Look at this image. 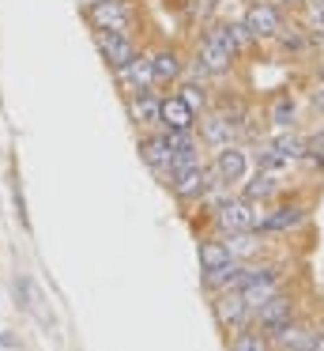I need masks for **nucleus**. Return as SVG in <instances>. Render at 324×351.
<instances>
[{
  "label": "nucleus",
  "mask_w": 324,
  "mask_h": 351,
  "mask_svg": "<svg viewBox=\"0 0 324 351\" xmlns=\"http://www.w3.org/2000/svg\"><path fill=\"white\" fill-rule=\"evenodd\" d=\"M301 219H306V212H301L298 204H283V208H275V212H260L256 230H264V234H283V230L298 227Z\"/></svg>",
  "instance_id": "15"
},
{
  "label": "nucleus",
  "mask_w": 324,
  "mask_h": 351,
  "mask_svg": "<svg viewBox=\"0 0 324 351\" xmlns=\"http://www.w3.org/2000/svg\"><path fill=\"white\" fill-rule=\"evenodd\" d=\"M294 114H298V110H294V99H290V95H283V99L275 102V110H271V121H275L279 129H290Z\"/></svg>",
  "instance_id": "24"
},
{
  "label": "nucleus",
  "mask_w": 324,
  "mask_h": 351,
  "mask_svg": "<svg viewBox=\"0 0 324 351\" xmlns=\"http://www.w3.org/2000/svg\"><path fill=\"white\" fill-rule=\"evenodd\" d=\"M140 159L147 162L155 174L170 178V136L166 132H151V136L140 140Z\"/></svg>",
  "instance_id": "13"
},
{
  "label": "nucleus",
  "mask_w": 324,
  "mask_h": 351,
  "mask_svg": "<svg viewBox=\"0 0 324 351\" xmlns=\"http://www.w3.org/2000/svg\"><path fill=\"white\" fill-rule=\"evenodd\" d=\"M245 31L249 38H275L279 31H283V19H279V8H271V4H260V0H253L245 12Z\"/></svg>",
  "instance_id": "9"
},
{
  "label": "nucleus",
  "mask_w": 324,
  "mask_h": 351,
  "mask_svg": "<svg viewBox=\"0 0 324 351\" xmlns=\"http://www.w3.org/2000/svg\"><path fill=\"white\" fill-rule=\"evenodd\" d=\"M196 125H200V140L211 144V147H226L230 136H234V121L223 117V114H208V117H200Z\"/></svg>",
  "instance_id": "16"
},
{
  "label": "nucleus",
  "mask_w": 324,
  "mask_h": 351,
  "mask_svg": "<svg viewBox=\"0 0 324 351\" xmlns=\"http://www.w3.org/2000/svg\"><path fill=\"white\" fill-rule=\"evenodd\" d=\"M313 102H316V110H321V114H324V84H321V87H316V95H313Z\"/></svg>",
  "instance_id": "28"
},
{
  "label": "nucleus",
  "mask_w": 324,
  "mask_h": 351,
  "mask_svg": "<svg viewBox=\"0 0 324 351\" xmlns=\"http://www.w3.org/2000/svg\"><path fill=\"white\" fill-rule=\"evenodd\" d=\"M271 348V340H268V336H264L260 332V328H238V336H234V340H230V348H226V351H268Z\"/></svg>",
  "instance_id": "23"
},
{
  "label": "nucleus",
  "mask_w": 324,
  "mask_h": 351,
  "mask_svg": "<svg viewBox=\"0 0 324 351\" xmlns=\"http://www.w3.org/2000/svg\"><path fill=\"white\" fill-rule=\"evenodd\" d=\"M147 61H151V76H155V84H173V80L181 76V57L173 53V49H158V53H151Z\"/></svg>",
  "instance_id": "18"
},
{
  "label": "nucleus",
  "mask_w": 324,
  "mask_h": 351,
  "mask_svg": "<svg viewBox=\"0 0 324 351\" xmlns=\"http://www.w3.org/2000/svg\"><path fill=\"white\" fill-rule=\"evenodd\" d=\"M253 313H256V328H260L268 340H279V336L294 325V302H290V295H283V291H275V295H271L264 306H256Z\"/></svg>",
  "instance_id": "3"
},
{
  "label": "nucleus",
  "mask_w": 324,
  "mask_h": 351,
  "mask_svg": "<svg viewBox=\"0 0 324 351\" xmlns=\"http://www.w3.org/2000/svg\"><path fill=\"white\" fill-rule=\"evenodd\" d=\"M215 223L223 234H241V230H256V223H260V208L253 204V200L238 197V200H223L215 212Z\"/></svg>",
  "instance_id": "5"
},
{
  "label": "nucleus",
  "mask_w": 324,
  "mask_h": 351,
  "mask_svg": "<svg viewBox=\"0 0 324 351\" xmlns=\"http://www.w3.org/2000/svg\"><path fill=\"white\" fill-rule=\"evenodd\" d=\"M306 8H309V19L316 27H324V0H306Z\"/></svg>",
  "instance_id": "26"
},
{
  "label": "nucleus",
  "mask_w": 324,
  "mask_h": 351,
  "mask_svg": "<svg viewBox=\"0 0 324 351\" xmlns=\"http://www.w3.org/2000/svg\"><path fill=\"white\" fill-rule=\"evenodd\" d=\"M181 99H185L192 110H203V106H208V91H203L200 84H185V87H181Z\"/></svg>",
  "instance_id": "25"
},
{
  "label": "nucleus",
  "mask_w": 324,
  "mask_h": 351,
  "mask_svg": "<svg viewBox=\"0 0 324 351\" xmlns=\"http://www.w3.org/2000/svg\"><path fill=\"white\" fill-rule=\"evenodd\" d=\"M158 114H162V99H158L155 91H136L128 95V117H132L136 125H143V129H155L158 125Z\"/></svg>",
  "instance_id": "14"
},
{
  "label": "nucleus",
  "mask_w": 324,
  "mask_h": 351,
  "mask_svg": "<svg viewBox=\"0 0 324 351\" xmlns=\"http://www.w3.org/2000/svg\"><path fill=\"white\" fill-rule=\"evenodd\" d=\"M211 313H215L219 328H245L249 317H253V310H249V302L241 298V291H215L211 295Z\"/></svg>",
  "instance_id": "7"
},
{
  "label": "nucleus",
  "mask_w": 324,
  "mask_h": 351,
  "mask_svg": "<svg viewBox=\"0 0 324 351\" xmlns=\"http://www.w3.org/2000/svg\"><path fill=\"white\" fill-rule=\"evenodd\" d=\"M234 57H238V46H234L230 31H226V23H219L215 31H208L200 38V46H196V72H208V76H223V72H230Z\"/></svg>",
  "instance_id": "1"
},
{
  "label": "nucleus",
  "mask_w": 324,
  "mask_h": 351,
  "mask_svg": "<svg viewBox=\"0 0 324 351\" xmlns=\"http://www.w3.org/2000/svg\"><path fill=\"white\" fill-rule=\"evenodd\" d=\"M238 291H241V298L249 302V310L264 306L279 291V268L275 265H245V276H241Z\"/></svg>",
  "instance_id": "4"
},
{
  "label": "nucleus",
  "mask_w": 324,
  "mask_h": 351,
  "mask_svg": "<svg viewBox=\"0 0 324 351\" xmlns=\"http://www.w3.org/2000/svg\"><path fill=\"white\" fill-rule=\"evenodd\" d=\"M117 4H128V0H117Z\"/></svg>",
  "instance_id": "30"
},
{
  "label": "nucleus",
  "mask_w": 324,
  "mask_h": 351,
  "mask_svg": "<svg viewBox=\"0 0 324 351\" xmlns=\"http://www.w3.org/2000/svg\"><path fill=\"white\" fill-rule=\"evenodd\" d=\"M223 242H226V250H230V257H234V261H245V257H253V253H260V238H256V230L226 234Z\"/></svg>",
  "instance_id": "22"
},
{
  "label": "nucleus",
  "mask_w": 324,
  "mask_h": 351,
  "mask_svg": "<svg viewBox=\"0 0 324 351\" xmlns=\"http://www.w3.org/2000/svg\"><path fill=\"white\" fill-rule=\"evenodd\" d=\"M170 193L177 200H185V204H192V200H203L211 189V170L203 167V162H196V167H185V170H173L170 174Z\"/></svg>",
  "instance_id": "6"
},
{
  "label": "nucleus",
  "mask_w": 324,
  "mask_h": 351,
  "mask_svg": "<svg viewBox=\"0 0 324 351\" xmlns=\"http://www.w3.org/2000/svg\"><path fill=\"white\" fill-rule=\"evenodd\" d=\"M275 189H279V182H275V170H260V174H253V182H245V189H241V197L245 200H268V197H275Z\"/></svg>",
  "instance_id": "21"
},
{
  "label": "nucleus",
  "mask_w": 324,
  "mask_h": 351,
  "mask_svg": "<svg viewBox=\"0 0 324 351\" xmlns=\"http://www.w3.org/2000/svg\"><path fill=\"white\" fill-rule=\"evenodd\" d=\"M306 152H316V155L324 152V129H321V132H316V136H313V140H309V144H306Z\"/></svg>",
  "instance_id": "27"
},
{
  "label": "nucleus",
  "mask_w": 324,
  "mask_h": 351,
  "mask_svg": "<svg viewBox=\"0 0 324 351\" xmlns=\"http://www.w3.org/2000/svg\"><path fill=\"white\" fill-rule=\"evenodd\" d=\"M15 295L23 298V310H27V313H34L38 321H45V325H49V313L42 310V302H45V298H42V291H38V283L30 280V276H19V280H15Z\"/></svg>",
  "instance_id": "20"
},
{
  "label": "nucleus",
  "mask_w": 324,
  "mask_h": 351,
  "mask_svg": "<svg viewBox=\"0 0 324 351\" xmlns=\"http://www.w3.org/2000/svg\"><path fill=\"white\" fill-rule=\"evenodd\" d=\"M298 159H306V144L294 140V136H279L275 144L264 147V170H275V174L283 167H290V162H298Z\"/></svg>",
  "instance_id": "12"
},
{
  "label": "nucleus",
  "mask_w": 324,
  "mask_h": 351,
  "mask_svg": "<svg viewBox=\"0 0 324 351\" xmlns=\"http://www.w3.org/2000/svg\"><path fill=\"white\" fill-rule=\"evenodd\" d=\"M245 170H249V159H245L241 147L226 144L215 152V162H211V178H215V182H241Z\"/></svg>",
  "instance_id": "11"
},
{
  "label": "nucleus",
  "mask_w": 324,
  "mask_h": 351,
  "mask_svg": "<svg viewBox=\"0 0 324 351\" xmlns=\"http://www.w3.org/2000/svg\"><path fill=\"white\" fill-rule=\"evenodd\" d=\"M117 80H121V84H128V87H132L128 95L147 91V87L155 84V76H151V61H147V57H136L132 64H125V69L117 72Z\"/></svg>",
  "instance_id": "19"
},
{
  "label": "nucleus",
  "mask_w": 324,
  "mask_h": 351,
  "mask_svg": "<svg viewBox=\"0 0 324 351\" xmlns=\"http://www.w3.org/2000/svg\"><path fill=\"white\" fill-rule=\"evenodd\" d=\"M83 16H87L90 31H110V34H128V38H132L136 16H132L128 4H117V0H90L87 8H83Z\"/></svg>",
  "instance_id": "2"
},
{
  "label": "nucleus",
  "mask_w": 324,
  "mask_h": 351,
  "mask_svg": "<svg viewBox=\"0 0 324 351\" xmlns=\"http://www.w3.org/2000/svg\"><path fill=\"white\" fill-rule=\"evenodd\" d=\"M279 4H286V8H298V4H306V0H279Z\"/></svg>",
  "instance_id": "29"
},
{
  "label": "nucleus",
  "mask_w": 324,
  "mask_h": 351,
  "mask_svg": "<svg viewBox=\"0 0 324 351\" xmlns=\"http://www.w3.org/2000/svg\"><path fill=\"white\" fill-rule=\"evenodd\" d=\"M196 253H200V272H219V268H226L234 261L223 238H203Z\"/></svg>",
  "instance_id": "17"
},
{
  "label": "nucleus",
  "mask_w": 324,
  "mask_h": 351,
  "mask_svg": "<svg viewBox=\"0 0 324 351\" xmlns=\"http://www.w3.org/2000/svg\"><path fill=\"white\" fill-rule=\"evenodd\" d=\"M158 125H162L166 132H192L196 129V110L188 106L181 95H166L162 114H158Z\"/></svg>",
  "instance_id": "10"
},
{
  "label": "nucleus",
  "mask_w": 324,
  "mask_h": 351,
  "mask_svg": "<svg viewBox=\"0 0 324 351\" xmlns=\"http://www.w3.org/2000/svg\"><path fill=\"white\" fill-rule=\"evenodd\" d=\"M95 46H98V53H102V61L110 64L113 72H121L125 64H132L136 57H140V49H136V42L128 38V34L95 31Z\"/></svg>",
  "instance_id": "8"
}]
</instances>
